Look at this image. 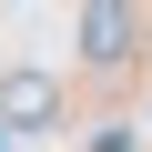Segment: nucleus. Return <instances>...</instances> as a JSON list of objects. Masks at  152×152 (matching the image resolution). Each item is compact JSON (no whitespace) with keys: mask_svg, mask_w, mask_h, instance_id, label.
Returning a JSON list of instances; mask_svg holds the SVG:
<instances>
[{"mask_svg":"<svg viewBox=\"0 0 152 152\" xmlns=\"http://www.w3.org/2000/svg\"><path fill=\"white\" fill-rule=\"evenodd\" d=\"M61 122V81L51 71H0V132H41Z\"/></svg>","mask_w":152,"mask_h":152,"instance_id":"1","label":"nucleus"},{"mask_svg":"<svg viewBox=\"0 0 152 152\" xmlns=\"http://www.w3.org/2000/svg\"><path fill=\"white\" fill-rule=\"evenodd\" d=\"M132 31H142L132 10H81V51H91L102 71H112V61H132Z\"/></svg>","mask_w":152,"mask_h":152,"instance_id":"2","label":"nucleus"}]
</instances>
